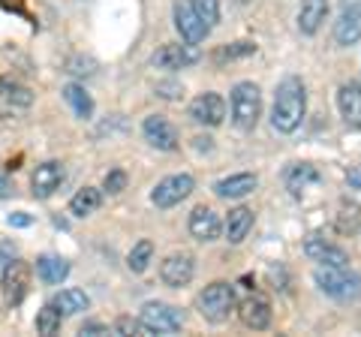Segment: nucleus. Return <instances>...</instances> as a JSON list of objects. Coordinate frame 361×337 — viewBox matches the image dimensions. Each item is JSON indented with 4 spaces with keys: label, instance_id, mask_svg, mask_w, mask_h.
<instances>
[{
    "label": "nucleus",
    "instance_id": "obj_42",
    "mask_svg": "<svg viewBox=\"0 0 361 337\" xmlns=\"http://www.w3.org/2000/svg\"><path fill=\"white\" fill-rule=\"evenodd\" d=\"M238 4H253V0H238Z\"/></svg>",
    "mask_w": 361,
    "mask_h": 337
},
{
    "label": "nucleus",
    "instance_id": "obj_13",
    "mask_svg": "<svg viewBox=\"0 0 361 337\" xmlns=\"http://www.w3.org/2000/svg\"><path fill=\"white\" fill-rule=\"evenodd\" d=\"M63 178H66L63 163H58V160H45V163H39L37 168H33V178H30L33 196H37V199H49V196H54V193L61 190Z\"/></svg>",
    "mask_w": 361,
    "mask_h": 337
},
{
    "label": "nucleus",
    "instance_id": "obj_28",
    "mask_svg": "<svg viewBox=\"0 0 361 337\" xmlns=\"http://www.w3.org/2000/svg\"><path fill=\"white\" fill-rule=\"evenodd\" d=\"M63 99L70 103V109L75 111V118H82V121H90L94 118V99H90V94L85 91L82 85H66L63 87Z\"/></svg>",
    "mask_w": 361,
    "mask_h": 337
},
{
    "label": "nucleus",
    "instance_id": "obj_40",
    "mask_svg": "<svg viewBox=\"0 0 361 337\" xmlns=\"http://www.w3.org/2000/svg\"><path fill=\"white\" fill-rule=\"evenodd\" d=\"M33 217L25 214V211H18V214H9V226H30Z\"/></svg>",
    "mask_w": 361,
    "mask_h": 337
},
{
    "label": "nucleus",
    "instance_id": "obj_3",
    "mask_svg": "<svg viewBox=\"0 0 361 337\" xmlns=\"http://www.w3.org/2000/svg\"><path fill=\"white\" fill-rule=\"evenodd\" d=\"M262 115V91L253 82H238L232 87V121L238 130H253Z\"/></svg>",
    "mask_w": 361,
    "mask_h": 337
},
{
    "label": "nucleus",
    "instance_id": "obj_37",
    "mask_svg": "<svg viewBox=\"0 0 361 337\" xmlns=\"http://www.w3.org/2000/svg\"><path fill=\"white\" fill-rule=\"evenodd\" d=\"M78 334L82 337H99V334H111V329L103 322H85L82 329H78Z\"/></svg>",
    "mask_w": 361,
    "mask_h": 337
},
{
    "label": "nucleus",
    "instance_id": "obj_9",
    "mask_svg": "<svg viewBox=\"0 0 361 337\" xmlns=\"http://www.w3.org/2000/svg\"><path fill=\"white\" fill-rule=\"evenodd\" d=\"M27 286H30V265L25 259H9L4 268V301L9 307H18L27 295Z\"/></svg>",
    "mask_w": 361,
    "mask_h": 337
},
{
    "label": "nucleus",
    "instance_id": "obj_29",
    "mask_svg": "<svg viewBox=\"0 0 361 337\" xmlns=\"http://www.w3.org/2000/svg\"><path fill=\"white\" fill-rule=\"evenodd\" d=\"M151 256H154V241L142 238L139 244H133V250L127 253V268H130L133 274H142V271H148V265H151Z\"/></svg>",
    "mask_w": 361,
    "mask_h": 337
},
{
    "label": "nucleus",
    "instance_id": "obj_24",
    "mask_svg": "<svg viewBox=\"0 0 361 337\" xmlns=\"http://www.w3.org/2000/svg\"><path fill=\"white\" fill-rule=\"evenodd\" d=\"M37 274H39V280L42 283H49V286H58V283H63L66 277H70V262L66 259H61V256H39L37 259Z\"/></svg>",
    "mask_w": 361,
    "mask_h": 337
},
{
    "label": "nucleus",
    "instance_id": "obj_12",
    "mask_svg": "<svg viewBox=\"0 0 361 337\" xmlns=\"http://www.w3.org/2000/svg\"><path fill=\"white\" fill-rule=\"evenodd\" d=\"M190 118L202 123V127H220L226 121V99L214 91L199 94L193 103H190Z\"/></svg>",
    "mask_w": 361,
    "mask_h": 337
},
{
    "label": "nucleus",
    "instance_id": "obj_7",
    "mask_svg": "<svg viewBox=\"0 0 361 337\" xmlns=\"http://www.w3.org/2000/svg\"><path fill=\"white\" fill-rule=\"evenodd\" d=\"M202 51L193 46V42H187V46H180V42H169V46H160L154 54H151V66H157V70H187V66L199 63Z\"/></svg>",
    "mask_w": 361,
    "mask_h": 337
},
{
    "label": "nucleus",
    "instance_id": "obj_16",
    "mask_svg": "<svg viewBox=\"0 0 361 337\" xmlns=\"http://www.w3.org/2000/svg\"><path fill=\"white\" fill-rule=\"evenodd\" d=\"M238 307V317L241 322L247 325V329H253V331H265L268 325H271V305H268V298L265 295H247L241 305H235Z\"/></svg>",
    "mask_w": 361,
    "mask_h": 337
},
{
    "label": "nucleus",
    "instance_id": "obj_26",
    "mask_svg": "<svg viewBox=\"0 0 361 337\" xmlns=\"http://www.w3.org/2000/svg\"><path fill=\"white\" fill-rule=\"evenodd\" d=\"M103 205V190L97 187H82L78 193L70 199V214L73 217H90L94 211H99Z\"/></svg>",
    "mask_w": 361,
    "mask_h": 337
},
{
    "label": "nucleus",
    "instance_id": "obj_15",
    "mask_svg": "<svg viewBox=\"0 0 361 337\" xmlns=\"http://www.w3.org/2000/svg\"><path fill=\"white\" fill-rule=\"evenodd\" d=\"M220 232H223V223L217 217V211L208 208V205L193 208V214H190V235H193L196 241H202V244L217 241Z\"/></svg>",
    "mask_w": 361,
    "mask_h": 337
},
{
    "label": "nucleus",
    "instance_id": "obj_35",
    "mask_svg": "<svg viewBox=\"0 0 361 337\" xmlns=\"http://www.w3.org/2000/svg\"><path fill=\"white\" fill-rule=\"evenodd\" d=\"M157 97H163V99H180V97H184V87H180L178 82H160V85H157Z\"/></svg>",
    "mask_w": 361,
    "mask_h": 337
},
{
    "label": "nucleus",
    "instance_id": "obj_5",
    "mask_svg": "<svg viewBox=\"0 0 361 337\" xmlns=\"http://www.w3.org/2000/svg\"><path fill=\"white\" fill-rule=\"evenodd\" d=\"M193 187H196V181H193V175H187V172H180V175H169V178H163L160 184H157L154 190H151V202L157 208H175V205H180L190 193H193Z\"/></svg>",
    "mask_w": 361,
    "mask_h": 337
},
{
    "label": "nucleus",
    "instance_id": "obj_36",
    "mask_svg": "<svg viewBox=\"0 0 361 337\" xmlns=\"http://www.w3.org/2000/svg\"><path fill=\"white\" fill-rule=\"evenodd\" d=\"M94 61H82V58H75V61H70V70L66 73H73V75H94Z\"/></svg>",
    "mask_w": 361,
    "mask_h": 337
},
{
    "label": "nucleus",
    "instance_id": "obj_8",
    "mask_svg": "<svg viewBox=\"0 0 361 337\" xmlns=\"http://www.w3.org/2000/svg\"><path fill=\"white\" fill-rule=\"evenodd\" d=\"M172 16H175V27H178V33H180V39H184V42H193V46H199V42L211 33V27L199 18V13L193 9V0H175Z\"/></svg>",
    "mask_w": 361,
    "mask_h": 337
},
{
    "label": "nucleus",
    "instance_id": "obj_31",
    "mask_svg": "<svg viewBox=\"0 0 361 337\" xmlns=\"http://www.w3.org/2000/svg\"><path fill=\"white\" fill-rule=\"evenodd\" d=\"M111 334H118V337H130V334H135V337H151L148 325H145L142 319H133V317L115 319V325H111Z\"/></svg>",
    "mask_w": 361,
    "mask_h": 337
},
{
    "label": "nucleus",
    "instance_id": "obj_2",
    "mask_svg": "<svg viewBox=\"0 0 361 337\" xmlns=\"http://www.w3.org/2000/svg\"><path fill=\"white\" fill-rule=\"evenodd\" d=\"M313 280L325 295L334 301H358L361 298V274L349 271V265H316Z\"/></svg>",
    "mask_w": 361,
    "mask_h": 337
},
{
    "label": "nucleus",
    "instance_id": "obj_27",
    "mask_svg": "<svg viewBox=\"0 0 361 337\" xmlns=\"http://www.w3.org/2000/svg\"><path fill=\"white\" fill-rule=\"evenodd\" d=\"M334 226H337V232H343V235H358L361 232V205L358 202H349V199L341 202L337 217H334Z\"/></svg>",
    "mask_w": 361,
    "mask_h": 337
},
{
    "label": "nucleus",
    "instance_id": "obj_6",
    "mask_svg": "<svg viewBox=\"0 0 361 337\" xmlns=\"http://www.w3.org/2000/svg\"><path fill=\"white\" fill-rule=\"evenodd\" d=\"M139 319L148 325L151 334H175V331H180V325H184V313L172 305H163V301H148V305L142 307Z\"/></svg>",
    "mask_w": 361,
    "mask_h": 337
},
{
    "label": "nucleus",
    "instance_id": "obj_21",
    "mask_svg": "<svg viewBox=\"0 0 361 337\" xmlns=\"http://www.w3.org/2000/svg\"><path fill=\"white\" fill-rule=\"evenodd\" d=\"M319 168H316L313 163H292L289 168H286V175H283V181H286V190L295 199H301L304 196V190L307 187H313V184H319Z\"/></svg>",
    "mask_w": 361,
    "mask_h": 337
},
{
    "label": "nucleus",
    "instance_id": "obj_17",
    "mask_svg": "<svg viewBox=\"0 0 361 337\" xmlns=\"http://www.w3.org/2000/svg\"><path fill=\"white\" fill-rule=\"evenodd\" d=\"M304 253H307V259L316 265H349V256L343 247L329 244L325 238H319V235H310V238L304 241Z\"/></svg>",
    "mask_w": 361,
    "mask_h": 337
},
{
    "label": "nucleus",
    "instance_id": "obj_22",
    "mask_svg": "<svg viewBox=\"0 0 361 337\" xmlns=\"http://www.w3.org/2000/svg\"><path fill=\"white\" fill-rule=\"evenodd\" d=\"M253 211L250 208H232L229 217H226V238H229V244H241L247 235H250L253 229Z\"/></svg>",
    "mask_w": 361,
    "mask_h": 337
},
{
    "label": "nucleus",
    "instance_id": "obj_1",
    "mask_svg": "<svg viewBox=\"0 0 361 337\" xmlns=\"http://www.w3.org/2000/svg\"><path fill=\"white\" fill-rule=\"evenodd\" d=\"M307 115V85L298 75H286L274 91V106H271V127L277 133H295Z\"/></svg>",
    "mask_w": 361,
    "mask_h": 337
},
{
    "label": "nucleus",
    "instance_id": "obj_20",
    "mask_svg": "<svg viewBox=\"0 0 361 337\" xmlns=\"http://www.w3.org/2000/svg\"><path fill=\"white\" fill-rule=\"evenodd\" d=\"M329 18V0H301L298 6V30L304 37H313L319 33V27Z\"/></svg>",
    "mask_w": 361,
    "mask_h": 337
},
{
    "label": "nucleus",
    "instance_id": "obj_19",
    "mask_svg": "<svg viewBox=\"0 0 361 337\" xmlns=\"http://www.w3.org/2000/svg\"><path fill=\"white\" fill-rule=\"evenodd\" d=\"M256 187H259V178L253 172H238V175L220 178L211 190H214V196H220V199H244V196H250Z\"/></svg>",
    "mask_w": 361,
    "mask_h": 337
},
{
    "label": "nucleus",
    "instance_id": "obj_18",
    "mask_svg": "<svg viewBox=\"0 0 361 337\" xmlns=\"http://www.w3.org/2000/svg\"><path fill=\"white\" fill-rule=\"evenodd\" d=\"M337 109H341L349 130H361V85L358 82L341 85V91H337Z\"/></svg>",
    "mask_w": 361,
    "mask_h": 337
},
{
    "label": "nucleus",
    "instance_id": "obj_14",
    "mask_svg": "<svg viewBox=\"0 0 361 337\" xmlns=\"http://www.w3.org/2000/svg\"><path fill=\"white\" fill-rule=\"evenodd\" d=\"M193 274H196V259L190 253H172L160 262V280L172 289L187 286L193 280Z\"/></svg>",
    "mask_w": 361,
    "mask_h": 337
},
{
    "label": "nucleus",
    "instance_id": "obj_23",
    "mask_svg": "<svg viewBox=\"0 0 361 337\" xmlns=\"http://www.w3.org/2000/svg\"><path fill=\"white\" fill-rule=\"evenodd\" d=\"M33 103V94L27 91L25 85L13 82V78H0V109H27Z\"/></svg>",
    "mask_w": 361,
    "mask_h": 337
},
{
    "label": "nucleus",
    "instance_id": "obj_38",
    "mask_svg": "<svg viewBox=\"0 0 361 337\" xmlns=\"http://www.w3.org/2000/svg\"><path fill=\"white\" fill-rule=\"evenodd\" d=\"M0 6H4V9H9V13H16V16H25V18H27L25 0H0Z\"/></svg>",
    "mask_w": 361,
    "mask_h": 337
},
{
    "label": "nucleus",
    "instance_id": "obj_34",
    "mask_svg": "<svg viewBox=\"0 0 361 337\" xmlns=\"http://www.w3.org/2000/svg\"><path fill=\"white\" fill-rule=\"evenodd\" d=\"M103 190L106 193H121V190H127V172L123 168H111V172L106 175V181H103Z\"/></svg>",
    "mask_w": 361,
    "mask_h": 337
},
{
    "label": "nucleus",
    "instance_id": "obj_4",
    "mask_svg": "<svg viewBox=\"0 0 361 337\" xmlns=\"http://www.w3.org/2000/svg\"><path fill=\"white\" fill-rule=\"evenodd\" d=\"M235 305H238V298H235V286L226 283V280H217V283L205 286L202 289V295H199V313L208 322H226L229 319V313L235 310Z\"/></svg>",
    "mask_w": 361,
    "mask_h": 337
},
{
    "label": "nucleus",
    "instance_id": "obj_41",
    "mask_svg": "<svg viewBox=\"0 0 361 337\" xmlns=\"http://www.w3.org/2000/svg\"><path fill=\"white\" fill-rule=\"evenodd\" d=\"M9 193H13V187H9V181H6L4 175H0V199H4V196H9Z\"/></svg>",
    "mask_w": 361,
    "mask_h": 337
},
{
    "label": "nucleus",
    "instance_id": "obj_11",
    "mask_svg": "<svg viewBox=\"0 0 361 337\" xmlns=\"http://www.w3.org/2000/svg\"><path fill=\"white\" fill-rule=\"evenodd\" d=\"M337 46H355L361 39V0H341V18L334 21Z\"/></svg>",
    "mask_w": 361,
    "mask_h": 337
},
{
    "label": "nucleus",
    "instance_id": "obj_39",
    "mask_svg": "<svg viewBox=\"0 0 361 337\" xmlns=\"http://www.w3.org/2000/svg\"><path fill=\"white\" fill-rule=\"evenodd\" d=\"M9 259H16V247L13 244H0V268H6Z\"/></svg>",
    "mask_w": 361,
    "mask_h": 337
},
{
    "label": "nucleus",
    "instance_id": "obj_33",
    "mask_svg": "<svg viewBox=\"0 0 361 337\" xmlns=\"http://www.w3.org/2000/svg\"><path fill=\"white\" fill-rule=\"evenodd\" d=\"M193 9L208 27H217L220 21V0H193Z\"/></svg>",
    "mask_w": 361,
    "mask_h": 337
},
{
    "label": "nucleus",
    "instance_id": "obj_25",
    "mask_svg": "<svg viewBox=\"0 0 361 337\" xmlns=\"http://www.w3.org/2000/svg\"><path fill=\"white\" fill-rule=\"evenodd\" d=\"M51 305L58 307L63 317H75V313H82V310H87L90 307V298L85 295V289H75V286H70V289H61L58 295L51 298Z\"/></svg>",
    "mask_w": 361,
    "mask_h": 337
},
{
    "label": "nucleus",
    "instance_id": "obj_32",
    "mask_svg": "<svg viewBox=\"0 0 361 337\" xmlns=\"http://www.w3.org/2000/svg\"><path fill=\"white\" fill-rule=\"evenodd\" d=\"M247 54H256V42H232V46H223L214 58H217V63H223V61L247 58Z\"/></svg>",
    "mask_w": 361,
    "mask_h": 337
},
{
    "label": "nucleus",
    "instance_id": "obj_30",
    "mask_svg": "<svg viewBox=\"0 0 361 337\" xmlns=\"http://www.w3.org/2000/svg\"><path fill=\"white\" fill-rule=\"evenodd\" d=\"M61 322H63V313L58 310L49 301V305H45L39 313H37V331L39 334H45V337H51V334H58L61 331Z\"/></svg>",
    "mask_w": 361,
    "mask_h": 337
},
{
    "label": "nucleus",
    "instance_id": "obj_10",
    "mask_svg": "<svg viewBox=\"0 0 361 337\" xmlns=\"http://www.w3.org/2000/svg\"><path fill=\"white\" fill-rule=\"evenodd\" d=\"M142 136L145 142L157 151H178V130L172 121H166L163 115H148L142 121Z\"/></svg>",
    "mask_w": 361,
    "mask_h": 337
}]
</instances>
